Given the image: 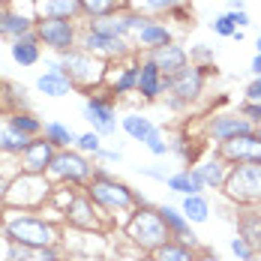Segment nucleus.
<instances>
[{
	"mask_svg": "<svg viewBox=\"0 0 261 261\" xmlns=\"http://www.w3.org/2000/svg\"><path fill=\"white\" fill-rule=\"evenodd\" d=\"M228 168H231V165L219 156V150L192 165L195 177L204 183V189H222V186H225V177H228Z\"/></svg>",
	"mask_w": 261,
	"mask_h": 261,
	"instance_id": "obj_19",
	"label": "nucleus"
},
{
	"mask_svg": "<svg viewBox=\"0 0 261 261\" xmlns=\"http://www.w3.org/2000/svg\"><path fill=\"white\" fill-rule=\"evenodd\" d=\"M135 93L147 102H156V99L165 96V75L147 57H138V87H135Z\"/></svg>",
	"mask_w": 261,
	"mask_h": 261,
	"instance_id": "obj_17",
	"label": "nucleus"
},
{
	"mask_svg": "<svg viewBox=\"0 0 261 261\" xmlns=\"http://www.w3.org/2000/svg\"><path fill=\"white\" fill-rule=\"evenodd\" d=\"M33 261H69V258L63 255V249H60V246H51V249L36 252V255H33Z\"/></svg>",
	"mask_w": 261,
	"mask_h": 261,
	"instance_id": "obj_46",
	"label": "nucleus"
},
{
	"mask_svg": "<svg viewBox=\"0 0 261 261\" xmlns=\"http://www.w3.org/2000/svg\"><path fill=\"white\" fill-rule=\"evenodd\" d=\"M42 138H48L57 150H66V147H75L79 132L72 129V126H66V123H60V120H48L45 129H42Z\"/></svg>",
	"mask_w": 261,
	"mask_h": 261,
	"instance_id": "obj_33",
	"label": "nucleus"
},
{
	"mask_svg": "<svg viewBox=\"0 0 261 261\" xmlns=\"http://www.w3.org/2000/svg\"><path fill=\"white\" fill-rule=\"evenodd\" d=\"M159 216H162L168 234L174 237V240L189 243L192 249H201V246H198V237H195V231H192V222L183 216V210L177 207V204H159Z\"/></svg>",
	"mask_w": 261,
	"mask_h": 261,
	"instance_id": "obj_18",
	"label": "nucleus"
},
{
	"mask_svg": "<svg viewBox=\"0 0 261 261\" xmlns=\"http://www.w3.org/2000/svg\"><path fill=\"white\" fill-rule=\"evenodd\" d=\"M252 261H261V252H255V258H252Z\"/></svg>",
	"mask_w": 261,
	"mask_h": 261,
	"instance_id": "obj_55",
	"label": "nucleus"
},
{
	"mask_svg": "<svg viewBox=\"0 0 261 261\" xmlns=\"http://www.w3.org/2000/svg\"><path fill=\"white\" fill-rule=\"evenodd\" d=\"M36 90L42 93V96H51V99H63V96H69L75 87H72V81L66 79L63 72H42L39 79H36Z\"/></svg>",
	"mask_w": 261,
	"mask_h": 261,
	"instance_id": "obj_28",
	"label": "nucleus"
},
{
	"mask_svg": "<svg viewBox=\"0 0 261 261\" xmlns=\"http://www.w3.org/2000/svg\"><path fill=\"white\" fill-rule=\"evenodd\" d=\"M36 36H39V45L63 57L79 48L81 27L79 21H66V18H36Z\"/></svg>",
	"mask_w": 261,
	"mask_h": 261,
	"instance_id": "obj_9",
	"label": "nucleus"
},
{
	"mask_svg": "<svg viewBox=\"0 0 261 261\" xmlns=\"http://www.w3.org/2000/svg\"><path fill=\"white\" fill-rule=\"evenodd\" d=\"M93 159L84 156L75 147H66V150H57L54 162L48 165V180L60 183V186H87L93 177Z\"/></svg>",
	"mask_w": 261,
	"mask_h": 261,
	"instance_id": "obj_8",
	"label": "nucleus"
},
{
	"mask_svg": "<svg viewBox=\"0 0 261 261\" xmlns=\"http://www.w3.org/2000/svg\"><path fill=\"white\" fill-rule=\"evenodd\" d=\"M222 195L237 207H261V162H240L228 168Z\"/></svg>",
	"mask_w": 261,
	"mask_h": 261,
	"instance_id": "obj_5",
	"label": "nucleus"
},
{
	"mask_svg": "<svg viewBox=\"0 0 261 261\" xmlns=\"http://www.w3.org/2000/svg\"><path fill=\"white\" fill-rule=\"evenodd\" d=\"M228 246H231V252H234L237 261H252V258H255V249H252V246H249L240 234L231 237V243H228Z\"/></svg>",
	"mask_w": 261,
	"mask_h": 261,
	"instance_id": "obj_42",
	"label": "nucleus"
},
{
	"mask_svg": "<svg viewBox=\"0 0 261 261\" xmlns=\"http://www.w3.org/2000/svg\"><path fill=\"white\" fill-rule=\"evenodd\" d=\"M255 54H261V36L255 39Z\"/></svg>",
	"mask_w": 261,
	"mask_h": 261,
	"instance_id": "obj_53",
	"label": "nucleus"
},
{
	"mask_svg": "<svg viewBox=\"0 0 261 261\" xmlns=\"http://www.w3.org/2000/svg\"><path fill=\"white\" fill-rule=\"evenodd\" d=\"M75 150H81L84 156H90V159H96V153L102 150V135L99 132H81L79 135V141H75Z\"/></svg>",
	"mask_w": 261,
	"mask_h": 261,
	"instance_id": "obj_38",
	"label": "nucleus"
},
{
	"mask_svg": "<svg viewBox=\"0 0 261 261\" xmlns=\"http://www.w3.org/2000/svg\"><path fill=\"white\" fill-rule=\"evenodd\" d=\"M6 123L15 132L27 135V138H39L42 129H45V123H42L33 111H9V114H6Z\"/></svg>",
	"mask_w": 261,
	"mask_h": 261,
	"instance_id": "obj_32",
	"label": "nucleus"
},
{
	"mask_svg": "<svg viewBox=\"0 0 261 261\" xmlns=\"http://www.w3.org/2000/svg\"><path fill=\"white\" fill-rule=\"evenodd\" d=\"M33 15L36 18H81V0H33Z\"/></svg>",
	"mask_w": 261,
	"mask_h": 261,
	"instance_id": "obj_22",
	"label": "nucleus"
},
{
	"mask_svg": "<svg viewBox=\"0 0 261 261\" xmlns=\"http://www.w3.org/2000/svg\"><path fill=\"white\" fill-rule=\"evenodd\" d=\"M60 69H63L66 79L72 81V87H75V90H84L87 96L96 93L105 84V79H108V60L93 57V54L81 51V48L63 54V57H60Z\"/></svg>",
	"mask_w": 261,
	"mask_h": 261,
	"instance_id": "obj_4",
	"label": "nucleus"
},
{
	"mask_svg": "<svg viewBox=\"0 0 261 261\" xmlns=\"http://www.w3.org/2000/svg\"><path fill=\"white\" fill-rule=\"evenodd\" d=\"M36 252H30L24 246H18V243H12V240H6V237L0 234V261H33Z\"/></svg>",
	"mask_w": 261,
	"mask_h": 261,
	"instance_id": "obj_36",
	"label": "nucleus"
},
{
	"mask_svg": "<svg viewBox=\"0 0 261 261\" xmlns=\"http://www.w3.org/2000/svg\"><path fill=\"white\" fill-rule=\"evenodd\" d=\"M84 120L90 123V129L99 132L102 138H111L117 132V108L111 93H90L84 99Z\"/></svg>",
	"mask_w": 261,
	"mask_h": 261,
	"instance_id": "obj_11",
	"label": "nucleus"
},
{
	"mask_svg": "<svg viewBox=\"0 0 261 261\" xmlns=\"http://www.w3.org/2000/svg\"><path fill=\"white\" fill-rule=\"evenodd\" d=\"M0 210H3V207H0Z\"/></svg>",
	"mask_w": 261,
	"mask_h": 261,
	"instance_id": "obj_58",
	"label": "nucleus"
},
{
	"mask_svg": "<svg viewBox=\"0 0 261 261\" xmlns=\"http://www.w3.org/2000/svg\"><path fill=\"white\" fill-rule=\"evenodd\" d=\"M210 30H213L216 36H222V39H234V33H237V27H234V21L228 18V12L216 15V18L210 21Z\"/></svg>",
	"mask_w": 261,
	"mask_h": 261,
	"instance_id": "obj_39",
	"label": "nucleus"
},
{
	"mask_svg": "<svg viewBox=\"0 0 261 261\" xmlns=\"http://www.w3.org/2000/svg\"><path fill=\"white\" fill-rule=\"evenodd\" d=\"M255 135H258V141H261V126H258V129H255Z\"/></svg>",
	"mask_w": 261,
	"mask_h": 261,
	"instance_id": "obj_56",
	"label": "nucleus"
},
{
	"mask_svg": "<svg viewBox=\"0 0 261 261\" xmlns=\"http://www.w3.org/2000/svg\"><path fill=\"white\" fill-rule=\"evenodd\" d=\"M9 54H12V60H15L18 66H36V63L42 60V45H39L36 30L27 33V36L12 39V42H9Z\"/></svg>",
	"mask_w": 261,
	"mask_h": 261,
	"instance_id": "obj_23",
	"label": "nucleus"
},
{
	"mask_svg": "<svg viewBox=\"0 0 261 261\" xmlns=\"http://www.w3.org/2000/svg\"><path fill=\"white\" fill-rule=\"evenodd\" d=\"M204 87H207V66L189 63L177 75L165 79V99H168V105L174 111H183V108H189L192 102L201 99Z\"/></svg>",
	"mask_w": 261,
	"mask_h": 261,
	"instance_id": "obj_7",
	"label": "nucleus"
},
{
	"mask_svg": "<svg viewBox=\"0 0 261 261\" xmlns=\"http://www.w3.org/2000/svg\"><path fill=\"white\" fill-rule=\"evenodd\" d=\"M144 147H147L153 156H168V153H171V138H168V132H165V129H159V126H156V129L147 135Z\"/></svg>",
	"mask_w": 261,
	"mask_h": 261,
	"instance_id": "obj_37",
	"label": "nucleus"
},
{
	"mask_svg": "<svg viewBox=\"0 0 261 261\" xmlns=\"http://www.w3.org/2000/svg\"><path fill=\"white\" fill-rule=\"evenodd\" d=\"M249 132H255V126L240 111H216V114L204 117V138L213 141L216 147L225 141H234L240 135H249Z\"/></svg>",
	"mask_w": 261,
	"mask_h": 261,
	"instance_id": "obj_10",
	"label": "nucleus"
},
{
	"mask_svg": "<svg viewBox=\"0 0 261 261\" xmlns=\"http://www.w3.org/2000/svg\"><path fill=\"white\" fill-rule=\"evenodd\" d=\"M144 57L156 66L165 79L177 75L180 69H186V66H189V51H186L183 45H177V42H168V45L150 48V51H144Z\"/></svg>",
	"mask_w": 261,
	"mask_h": 261,
	"instance_id": "obj_15",
	"label": "nucleus"
},
{
	"mask_svg": "<svg viewBox=\"0 0 261 261\" xmlns=\"http://www.w3.org/2000/svg\"><path fill=\"white\" fill-rule=\"evenodd\" d=\"M141 261H156L153 255H141Z\"/></svg>",
	"mask_w": 261,
	"mask_h": 261,
	"instance_id": "obj_54",
	"label": "nucleus"
},
{
	"mask_svg": "<svg viewBox=\"0 0 261 261\" xmlns=\"http://www.w3.org/2000/svg\"><path fill=\"white\" fill-rule=\"evenodd\" d=\"M138 174H144V177H153V180H168V168L165 165H138Z\"/></svg>",
	"mask_w": 261,
	"mask_h": 261,
	"instance_id": "obj_45",
	"label": "nucleus"
},
{
	"mask_svg": "<svg viewBox=\"0 0 261 261\" xmlns=\"http://www.w3.org/2000/svg\"><path fill=\"white\" fill-rule=\"evenodd\" d=\"M84 27H90V30H96V33H105V36H117V39H129L132 36L123 12L108 15V18H96V21H84Z\"/></svg>",
	"mask_w": 261,
	"mask_h": 261,
	"instance_id": "obj_31",
	"label": "nucleus"
},
{
	"mask_svg": "<svg viewBox=\"0 0 261 261\" xmlns=\"http://www.w3.org/2000/svg\"><path fill=\"white\" fill-rule=\"evenodd\" d=\"M246 99L249 102H261V75H255V79L246 84Z\"/></svg>",
	"mask_w": 261,
	"mask_h": 261,
	"instance_id": "obj_48",
	"label": "nucleus"
},
{
	"mask_svg": "<svg viewBox=\"0 0 261 261\" xmlns=\"http://www.w3.org/2000/svg\"><path fill=\"white\" fill-rule=\"evenodd\" d=\"M84 192L90 195V201L96 204V207L102 210L105 216H126L129 219L132 210L138 207L135 204V189H132L126 180H117L108 168H102V165H96L93 168V177H90V183L84 186Z\"/></svg>",
	"mask_w": 261,
	"mask_h": 261,
	"instance_id": "obj_2",
	"label": "nucleus"
},
{
	"mask_svg": "<svg viewBox=\"0 0 261 261\" xmlns=\"http://www.w3.org/2000/svg\"><path fill=\"white\" fill-rule=\"evenodd\" d=\"M132 9L129 0H81V18L84 21H96V18H108L117 12Z\"/></svg>",
	"mask_w": 261,
	"mask_h": 261,
	"instance_id": "obj_25",
	"label": "nucleus"
},
{
	"mask_svg": "<svg viewBox=\"0 0 261 261\" xmlns=\"http://www.w3.org/2000/svg\"><path fill=\"white\" fill-rule=\"evenodd\" d=\"M0 234L18 246H24L30 252H42V249H51L60 246V225L36 213V210H15V207H3L0 210Z\"/></svg>",
	"mask_w": 261,
	"mask_h": 261,
	"instance_id": "obj_1",
	"label": "nucleus"
},
{
	"mask_svg": "<svg viewBox=\"0 0 261 261\" xmlns=\"http://www.w3.org/2000/svg\"><path fill=\"white\" fill-rule=\"evenodd\" d=\"M171 153H177V159H183V162H192L195 159V150H192L186 132H180L177 138H171Z\"/></svg>",
	"mask_w": 261,
	"mask_h": 261,
	"instance_id": "obj_40",
	"label": "nucleus"
},
{
	"mask_svg": "<svg viewBox=\"0 0 261 261\" xmlns=\"http://www.w3.org/2000/svg\"><path fill=\"white\" fill-rule=\"evenodd\" d=\"M237 111H240V114H243L255 129L261 126V102H249V99H243V102L237 105Z\"/></svg>",
	"mask_w": 261,
	"mask_h": 261,
	"instance_id": "obj_43",
	"label": "nucleus"
},
{
	"mask_svg": "<svg viewBox=\"0 0 261 261\" xmlns=\"http://www.w3.org/2000/svg\"><path fill=\"white\" fill-rule=\"evenodd\" d=\"M228 18L234 21L237 30H240V27H249V24H252V18L246 15V9H228Z\"/></svg>",
	"mask_w": 261,
	"mask_h": 261,
	"instance_id": "obj_47",
	"label": "nucleus"
},
{
	"mask_svg": "<svg viewBox=\"0 0 261 261\" xmlns=\"http://www.w3.org/2000/svg\"><path fill=\"white\" fill-rule=\"evenodd\" d=\"M195 255H198V249H192L189 243H180V240H174V237L165 240L156 252H153L156 261H195Z\"/></svg>",
	"mask_w": 261,
	"mask_h": 261,
	"instance_id": "obj_35",
	"label": "nucleus"
},
{
	"mask_svg": "<svg viewBox=\"0 0 261 261\" xmlns=\"http://www.w3.org/2000/svg\"><path fill=\"white\" fill-rule=\"evenodd\" d=\"M189 0H144V12H153V15H168L171 9H177Z\"/></svg>",
	"mask_w": 261,
	"mask_h": 261,
	"instance_id": "obj_41",
	"label": "nucleus"
},
{
	"mask_svg": "<svg viewBox=\"0 0 261 261\" xmlns=\"http://www.w3.org/2000/svg\"><path fill=\"white\" fill-rule=\"evenodd\" d=\"M135 42H138L144 51H150V48H159V45H168V42H174V36H171V27L165 24V21L150 18L147 24L135 33Z\"/></svg>",
	"mask_w": 261,
	"mask_h": 261,
	"instance_id": "obj_24",
	"label": "nucleus"
},
{
	"mask_svg": "<svg viewBox=\"0 0 261 261\" xmlns=\"http://www.w3.org/2000/svg\"><path fill=\"white\" fill-rule=\"evenodd\" d=\"M123 234L141 255H153L165 240H171L162 216H159V207H153V204L132 210V216L123 222Z\"/></svg>",
	"mask_w": 261,
	"mask_h": 261,
	"instance_id": "obj_3",
	"label": "nucleus"
},
{
	"mask_svg": "<svg viewBox=\"0 0 261 261\" xmlns=\"http://www.w3.org/2000/svg\"><path fill=\"white\" fill-rule=\"evenodd\" d=\"M102 216L105 213L90 201L87 192H75L72 201L63 210V222H66L69 228H75V231H102L105 228Z\"/></svg>",
	"mask_w": 261,
	"mask_h": 261,
	"instance_id": "obj_12",
	"label": "nucleus"
},
{
	"mask_svg": "<svg viewBox=\"0 0 261 261\" xmlns=\"http://www.w3.org/2000/svg\"><path fill=\"white\" fill-rule=\"evenodd\" d=\"M6 93H9V99H12V111H30L27 108V90L24 87H18V84H6Z\"/></svg>",
	"mask_w": 261,
	"mask_h": 261,
	"instance_id": "obj_44",
	"label": "nucleus"
},
{
	"mask_svg": "<svg viewBox=\"0 0 261 261\" xmlns=\"http://www.w3.org/2000/svg\"><path fill=\"white\" fill-rule=\"evenodd\" d=\"M177 207L183 210V216H186L192 225H201V222H207V219H210V201H207V195H183Z\"/></svg>",
	"mask_w": 261,
	"mask_h": 261,
	"instance_id": "obj_34",
	"label": "nucleus"
},
{
	"mask_svg": "<svg viewBox=\"0 0 261 261\" xmlns=\"http://www.w3.org/2000/svg\"><path fill=\"white\" fill-rule=\"evenodd\" d=\"M138 87V57H126L120 60V66H114V75L108 81V93L114 99L126 96V93H135Z\"/></svg>",
	"mask_w": 261,
	"mask_h": 261,
	"instance_id": "obj_21",
	"label": "nucleus"
},
{
	"mask_svg": "<svg viewBox=\"0 0 261 261\" xmlns=\"http://www.w3.org/2000/svg\"><path fill=\"white\" fill-rule=\"evenodd\" d=\"M195 261H222L216 252H210V249H198V255H195Z\"/></svg>",
	"mask_w": 261,
	"mask_h": 261,
	"instance_id": "obj_50",
	"label": "nucleus"
},
{
	"mask_svg": "<svg viewBox=\"0 0 261 261\" xmlns=\"http://www.w3.org/2000/svg\"><path fill=\"white\" fill-rule=\"evenodd\" d=\"M30 141H33V138H27V135H21V132H15L6 120L0 123V153H3V156L18 159L27 150V144H30Z\"/></svg>",
	"mask_w": 261,
	"mask_h": 261,
	"instance_id": "obj_29",
	"label": "nucleus"
},
{
	"mask_svg": "<svg viewBox=\"0 0 261 261\" xmlns=\"http://www.w3.org/2000/svg\"><path fill=\"white\" fill-rule=\"evenodd\" d=\"M36 30V18L30 12H21V9H9V6H0V36H9L18 39V36H27Z\"/></svg>",
	"mask_w": 261,
	"mask_h": 261,
	"instance_id": "obj_20",
	"label": "nucleus"
},
{
	"mask_svg": "<svg viewBox=\"0 0 261 261\" xmlns=\"http://www.w3.org/2000/svg\"><path fill=\"white\" fill-rule=\"evenodd\" d=\"M79 48L87 54H93V57H102V60H126V57H132V45L126 39L105 36V33H96L90 27H81Z\"/></svg>",
	"mask_w": 261,
	"mask_h": 261,
	"instance_id": "obj_13",
	"label": "nucleus"
},
{
	"mask_svg": "<svg viewBox=\"0 0 261 261\" xmlns=\"http://www.w3.org/2000/svg\"><path fill=\"white\" fill-rule=\"evenodd\" d=\"M219 150V156L225 159L228 165H240V162H261V141L255 132H249V135H240L234 141H225V144H219L216 147Z\"/></svg>",
	"mask_w": 261,
	"mask_h": 261,
	"instance_id": "obj_16",
	"label": "nucleus"
},
{
	"mask_svg": "<svg viewBox=\"0 0 261 261\" xmlns=\"http://www.w3.org/2000/svg\"><path fill=\"white\" fill-rule=\"evenodd\" d=\"M165 186L174 192V195H204V183L195 177V171L192 168H180V171H174V174H168V180Z\"/></svg>",
	"mask_w": 261,
	"mask_h": 261,
	"instance_id": "obj_27",
	"label": "nucleus"
},
{
	"mask_svg": "<svg viewBox=\"0 0 261 261\" xmlns=\"http://www.w3.org/2000/svg\"><path fill=\"white\" fill-rule=\"evenodd\" d=\"M120 129L126 132L132 141H141V144H144V141H147V135L156 129V123H153L150 117L138 114V111H129V114H123V117H120Z\"/></svg>",
	"mask_w": 261,
	"mask_h": 261,
	"instance_id": "obj_30",
	"label": "nucleus"
},
{
	"mask_svg": "<svg viewBox=\"0 0 261 261\" xmlns=\"http://www.w3.org/2000/svg\"><path fill=\"white\" fill-rule=\"evenodd\" d=\"M237 234L243 237L255 252H261V210H243L237 213Z\"/></svg>",
	"mask_w": 261,
	"mask_h": 261,
	"instance_id": "obj_26",
	"label": "nucleus"
},
{
	"mask_svg": "<svg viewBox=\"0 0 261 261\" xmlns=\"http://www.w3.org/2000/svg\"><path fill=\"white\" fill-rule=\"evenodd\" d=\"M96 159H99V162H117V165H120V162H123V153H120V150H108V147H102V150L96 153Z\"/></svg>",
	"mask_w": 261,
	"mask_h": 261,
	"instance_id": "obj_49",
	"label": "nucleus"
},
{
	"mask_svg": "<svg viewBox=\"0 0 261 261\" xmlns=\"http://www.w3.org/2000/svg\"><path fill=\"white\" fill-rule=\"evenodd\" d=\"M249 69H252V75H261V54L252 57V66H249Z\"/></svg>",
	"mask_w": 261,
	"mask_h": 261,
	"instance_id": "obj_51",
	"label": "nucleus"
},
{
	"mask_svg": "<svg viewBox=\"0 0 261 261\" xmlns=\"http://www.w3.org/2000/svg\"><path fill=\"white\" fill-rule=\"evenodd\" d=\"M228 6L231 9H243V0H228Z\"/></svg>",
	"mask_w": 261,
	"mask_h": 261,
	"instance_id": "obj_52",
	"label": "nucleus"
},
{
	"mask_svg": "<svg viewBox=\"0 0 261 261\" xmlns=\"http://www.w3.org/2000/svg\"><path fill=\"white\" fill-rule=\"evenodd\" d=\"M54 153H57V147H54L48 138H33L30 144H27V150L18 156V171H24V174H48V165L54 162Z\"/></svg>",
	"mask_w": 261,
	"mask_h": 261,
	"instance_id": "obj_14",
	"label": "nucleus"
},
{
	"mask_svg": "<svg viewBox=\"0 0 261 261\" xmlns=\"http://www.w3.org/2000/svg\"><path fill=\"white\" fill-rule=\"evenodd\" d=\"M84 261H102V258H84Z\"/></svg>",
	"mask_w": 261,
	"mask_h": 261,
	"instance_id": "obj_57",
	"label": "nucleus"
},
{
	"mask_svg": "<svg viewBox=\"0 0 261 261\" xmlns=\"http://www.w3.org/2000/svg\"><path fill=\"white\" fill-rule=\"evenodd\" d=\"M54 183L48 180V174H24L18 171L9 180V192H6V207L15 210H39L51 201Z\"/></svg>",
	"mask_w": 261,
	"mask_h": 261,
	"instance_id": "obj_6",
	"label": "nucleus"
}]
</instances>
